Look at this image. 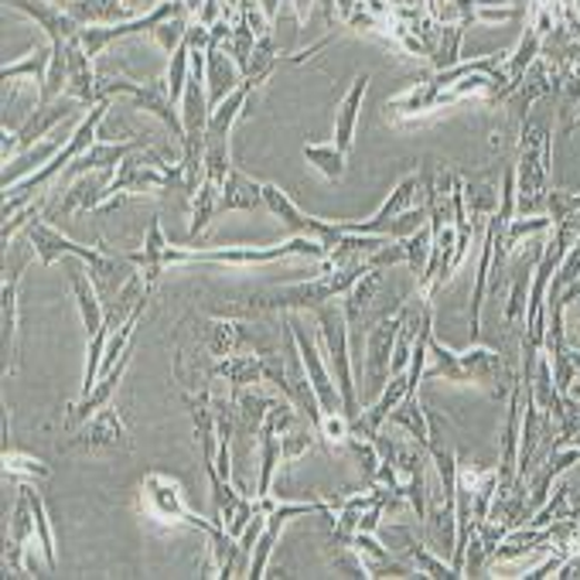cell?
<instances>
[{"label": "cell", "instance_id": "cell-1", "mask_svg": "<svg viewBox=\"0 0 580 580\" xmlns=\"http://www.w3.org/2000/svg\"><path fill=\"white\" fill-rule=\"evenodd\" d=\"M434 380H444V383H454V386H479L489 396L502 400L519 376H515V368L492 348L471 345L468 352H451L431 335L424 383H434Z\"/></svg>", "mask_w": 580, "mask_h": 580}, {"label": "cell", "instance_id": "cell-2", "mask_svg": "<svg viewBox=\"0 0 580 580\" xmlns=\"http://www.w3.org/2000/svg\"><path fill=\"white\" fill-rule=\"evenodd\" d=\"M553 171V134L543 120H525L515 154V213L543 216Z\"/></svg>", "mask_w": 580, "mask_h": 580}, {"label": "cell", "instance_id": "cell-3", "mask_svg": "<svg viewBox=\"0 0 580 580\" xmlns=\"http://www.w3.org/2000/svg\"><path fill=\"white\" fill-rule=\"evenodd\" d=\"M110 110H114V99H102V102H96V107L79 120V127L69 134V140H66V147L51 157V161L45 165V168H38L35 175H28V178H21L14 188H8L4 191V219H11V216H18L21 208H28L31 205V198L38 195V191H45V185H51L59 175H66L69 171V165L72 161H79V157L99 140V130H102V124H107V117H110Z\"/></svg>", "mask_w": 580, "mask_h": 580}, {"label": "cell", "instance_id": "cell-4", "mask_svg": "<svg viewBox=\"0 0 580 580\" xmlns=\"http://www.w3.org/2000/svg\"><path fill=\"white\" fill-rule=\"evenodd\" d=\"M365 271H368V263L358 259V263H348V267L322 271V277H314V281L263 291V294L249 297L246 304L253 311H318V307L332 304L335 297H345Z\"/></svg>", "mask_w": 580, "mask_h": 580}, {"label": "cell", "instance_id": "cell-5", "mask_svg": "<svg viewBox=\"0 0 580 580\" xmlns=\"http://www.w3.org/2000/svg\"><path fill=\"white\" fill-rule=\"evenodd\" d=\"M287 256H307V259H328V246L314 243L307 236H294L287 243H277V246H216V249H175L168 243L161 263L165 271L171 263H226V267H263V263H277V259H287Z\"/></svg>", "mask_w": 580, "mask_h": 580}, {"label": "cell", "instance_id": "cell-6", "mask_svg": "<svg viewBox=\"0 0 580 580\" xmlns=\"http://www.w3.org/2000/svg\"><path fill=\"white\" fill-rule=\"evenodd\" d=\"M314 322H318V335H322V345H325V355H328V368L338 383V393H342V406H345V416L355 420L362 410H358V390H355V373H352V332H348V318L345 311L335 307V304H325L314 311Z\"/></svg>", "mask_w": 580, "mask_h": 580}, {"label": "cell", "instance_id": "cell-7", "mask_svg": "<svg viewBox=\"0 0 580 580\" xmlns=\"http://www.w3.org/2000/svg\"><path fill=\"white\" fill-rule=\"evenodd\" d=\"M140 505L150 519L165 522V525H188V530H198L205 537L219 533L223 525L216 519H201L188 502H185V492H181V482L171 479L165 471H150L144 485H140Z\"/></svg>", "mask_w": 580, "mask_h": 580}, {"label": "cell", "instance_id": "cell-8", "mask_svg": "<svg viewBox=\"0 0 580 580\" xmlns=\"http://www.w3.org/2000/svg\"><path fill=\"white\" fill-rule=\"evenodd\" d=\"M406 314H410V304H400L393 314L376 318L373 328H368V335H365V393L368 396H380L386 390V383L393 380L390 362H393V352H396L400 328L406 325Z\"/></svg>", "mask_w": 580, "mask_h": 580}, {"label": "cell", "instance_id": "cell-9", "mask_svg": "<svg viewBox=\"0 0 580 580\" xmlns=\"http://www.w3.org/2000/svg\"><path fill=\"white\" fill-rule=\"evenodd\" d=\"M263 208H271V216L281 219V226H287L294 236H307L322 246H335L342 236H345V226L342 223H328V219H318V216H304L301 208L291 201V195L271 181H263Z\"/></svg>", "mask_w": 580, "mask_h": 580}, {"label": "cell", "instance_id": "cell-10", "mask_svg": "<svg viewBox=\"0 0 580 580\" xmlns=\"http://www.w3.org/2000/svg\"><path fill=\"white\" fill-rule=\"evenodd\" d=\"M287 335H291V342H294V352H297V358H301V365H304V376H307L314 396H318V403H322V413H325V416L345 413L342 393H338V383H335V376H332L328 362L322 358L318 345H314V342L307 338V332L301 328L297 318L287 322Z\"/></svg>", "mask_w": 580, "mask_h": 580}, {"label": "cell", "instance_id": "cell-11", "mask_svg": "<svg viewBox=\"0 0 580 580\" xmlns=\"http://www.w3.org/2000/svg\"><path fill=\"white\" fill-rule=\"evenodd\" d=\"M62 451H82V454L130 451V438H127L124 416L117 413V406H102L89 420H82V427L72 431V438L62 444Z\"/></svg>", "mask_w": 580, "mask_h": 580}, {"label": "cell", "instance_id": "cell-12", "mask_svg": "<svg viewBox=\"0 0 580 580\" xmlns=\"http://www.w3.org/2000/svg\"><path fill=\"white\" fill-rule=\"evenodd\" d=\"M79 110H89L86 102H79L76 96H59L51 107H35V114L14 130V134H4V161H14L21 150H28L31 144L45 140V134L56 130L62 120L76 117Z\"/></svg>", "mask_w": 580, "mask_h": 580}, {"label": "cell", "instance_id": "cell-13", "mask_svg": "<svg viewBox=\"0 0 580 580\" xmlns=\"http://www.w3.org/2000/svg\"><path fill=\"white\" fill-rule=\"evenodd\" d=\"M427 195V168L424 171H416V175H406L393 191H390V198L376 208V216L373 219H365V223H342L348 233H358V236H380V229L390 223V219H396V216H403V213H410V208Z\"/></svg>", "mask_w": 580, "mask_h": 580}, {"label": "cell", "instance_id": "cell-14", "mask_svg": "<svg viewBox=\"0 0 580 580\" xmlns=\"http://www.w3.org/2000/svg\"><path fill=\"white\" fill-rule=\"evenodd\" d=\"M110 178H114V175H96V171H89V175L72 178V185H69L66 191L56 188V191H59V201L51 205V208H45V219H66V216H76V213H99V205L107 201V185H110Z\"/></svg>", "mask_w": 580, "mask_h": 580}, {"label": "cell", "instance_id": "cell-15", "mask_svg": "<svg viewBox=\"0 0 580 580\" xmlns=\"http://www.w3.org/2000/svg\"><path fill=\"white\" fill-rule=\"evenodd\" d=\"M458 102H461V96H458L454 89H438V86L431 82V76H427L424 82H416V86H410L406 92L393 96V99L386 102V117H400V120H406V117H424V114H438V110L458 107Z\"/></svg>", "mask_w": 580, "mask_h": 580}, {"label": "cell", "instance_id": "cell-16", "mask_svg": "<svg viewBox=\"0 0 580 580\" xmlns=\"http://www.w3.org/2000/svg\"><path fill=\"white\" fill-rule=\"evenodd\" d=\"M4 8L21 11L24 18H31L48 35V45H66L82 31V24L66 8L51 4V0H4Z\"/></svg>", "mask_w": 580, "mask_h": 580}, {"label": "cell", "instance_id": "cell-17", "mask_svg": "<svg viewBox=\"0 0 580 580\" xmlns=\"http://www.w3.org/2000/svg\"><path fill=\"white\" fill-rule=\"evenodd\" d=\"M21 271L4 274V291H0V328H4V376L18 373V332H21Z\"/></svg>", "mask_w": 580, "mask_h": 580}, {"label": "cell", "instance_id": "cell-18", "mask_svg": "<svg viewBox=\"0 0 580 580\" xmlns=\"http://www.w3.org/2000/svg\"><path fill=\"white\" fill-rule=\"evenodd\" d=\"M246 76L239 72L236 59L223 45H208L205 51V89H208V107H219V102L243 82Z\"/></svg>", "mask_w": 580, "mask_h": 580}, {"label": "cell", "instance_id": "cell-19", "mask_svg": "<svg viewBox=\"0 0 580 580\" xmlns=\"http://www.w3.org/2000/svg\"><path fill=\"white\" fill-rule=\"evenodd\" d=\"M543 256V243H533L530 256L519 259L515 274L509 277V297H505V325L515 328L519 318H525V307H530V287H533V271Z\"/></svg>", "mask_w": 580, "mask_h": 580}, {"label": "cell", "instance_id": "cell-20", "mask_svg": "<svg viewBox=\"0 0 580 580\" xmlns=\"http://www.w3.org/2000/svg\"><path fill=\"white\" fill-rule=\"evenodd\" d=\"M373 82V72H358L348 86V92L342 96L338 110H335V144L348 154L352 144H355V130H358V114H362V99H365V89Z\"/></svg>", "mask_w": 580, "mask_h": 580}, {"label": "cell", "instance_id": "cell-21", "mask_svg": "<svg viewBox=\"0 0 580 580\" xmlns=\"http://www.w3.org/2000/svg\"><path fill=\"white\" fill-rule=\"evenodd\" d=\"M165 249H168V239H165V229H161V219H150V226H147V236H144V249H120L134 267L140 271V277H144V284L147 287H154L157 284V277L165 274V263H161V256H165Z\"/></svg>", "mask_w": 580, "mask_h": 580}, {"label": "cell", "instance_id": "cell-22", "mask_svg": "<svg viewBox=\"0 0 580 580\" xmlns=\"http://www.w3.org/2000/svg\"><path fill=\"white\" fill-rule=\"evenodd\" d=\"M66 96H76L79 102L92 110L99 99V76L92 72V59L86 56V48L79 41V35L69 41V86H66Z\"/></svg>", "mask_w": 580, "mask_h": 580}, {"label": "cell", "instance_id": "cell-23", "mask_svg": "<svg viewBox=\"0 0 580 580\" xmlns=\"http://www.w3.org/2000/svg\"><path fill=\"white\" fill-rule=\"evenodd\" d=\"M144 144L140 140H127V144H117V140H96L79 161L69 168V178H79V175H89V171H117L127 157L134 154V150H140Z\"/></svg>", "mask_w": 580, "mask_h": 580}, {"label": "cell", "instance_id": "cell-24", "mask_svg": "<svg viewBox=\"0 0 580 580\" xmlns=\"http://www.w3.org/2000/svg\"><path fill=\"white\" fill-rule=\"evenodd\" d=\"M458 482L471 489L474 519L485 522L492 515V505L499 499V468H458Z\"/></svg>", "mask_w": 580, "mask_h": 580}, {"label": "cell", "instance_id": "cell-25", "mask_svg": "<svg viewBox=\"0 0 580 580\" xmlns=\"http://www.w3.org/2000/svg\"><path fill=\"white\" fill-rule=\"evenodd\" d=\"M66 140L69 137H51V140H38V144H31L28 150H21L14 161H8V168H4V178H0V185H4V191L8 188H14L21 178H28V175H35L38 168H45L51 157H56L62 147H66Z\"/></svg>", "mask_w": 580, "mask_h": 580}, {"label": "cell", "instance_id": "cell-26", "mask_svg": "<svg viewBox=\"0 0 580 580\" xmlns=\"http://www.w3.org/2000/svg\"><path fill=\"white\" fill-rule=\"evenodd\" d=\"M249 342V332L243 322H223V318H213L205 328H201V348L208 352V358H229L236 352H243Z\"/></svg>", "mask_w": 580, "mask_h": 580}, {"label": "cell", "instance_id": "cell-27", "mask_svg": "<svg viewBox=\"0 0 580 580\" xmlns=\"http://www.w3.org/2000/svg\"><path fill=\"white\" fill-rule=\"evenodd\" d=\"M386 427H400L406 438H413L416 444H431V431H434V424H431V410H427V403L420 400V393L416 396H406L390 416H386Z\"/></svg>", "mask_w": 580, "mask_h": 580}, {"label": "cell", "instance_id": "cell-28", "mask_svg": "<svg viewBox=\"0 0 580 580\" xmlns=\"http://www.w3.org/2000/svg\"><path fill=\"white\" fill-rule=\"evenodd\" d=\"M380 287H383V271L368 267V271H365V274L355 281V287H352V291L342 297V301H345V304H342V311H345V318H348V332L362 325V318L368 314V307L376 304Z\"/></svg>", "mask_w": 580, "mask_h": 580}, {"label": "cell", "instance_id": "cell-29", "mask_svg": "<svg viewBox=\"0 0 580 580\" xmlns=\"http://www.w3.org/2000/svg\"><path fill=\"white\" fill-rule=\"evenodd\" d=\"M259 205H263V185L233 168L229 178L223 181V213H256Z\"/></svg>", "mask_w": 580, "mask_h": 580}, {"label": "cell", "instance_id": "cell-30", "mask_svg": "<svg viewBox=\"0 0 580 580\" xmlns=\"http://www.w3.org/2000/svg\"><path fill=\"white\" fill-rule=\"evenodd\" d=\"M219 213H223V185L201 178L198 191L191 195V226H188V239L195 243V239L208 229V223H213Z\"/></svg>", "mask_w": 580, "mask_h": 580}, {"label": "cell", "instance_id": "cell-31", "mask_svg": "<svg viewBox=\"0 0 580 580\" xmlns=\"http://www.w3.org/2000/svg\"><path fill=\"white\" fill-rule=\"evenodd\" d=\"M18 489L28 495L31 502V512H35V530H38V547H41V557L48 563V573L59 567V547H56V530H51V519H48V505L45 499L38 495L35 482H18Z\"/></svg>", "mask_w": 580, "mask_h": 580}, {"label": "cell", "instance_id": "cell-32", "mask_svg": "<svg viewBox=\"0 0 580 580\" xmlns=\"http://www.w3.org/2000/svg\"><path fill=\"white\" fill-rule=\"evenodd\" d=\"M492 249H495V229H492V223H489V226H485V239H482L479 274H474V291H471V345L479 342V328H482V304H485V294H489Z\"/></svg>", "mask_w": 580, "mask_h": 580}, {"label": "cell", "instance_id": "cell-33", "mask_svg": "<svg viewBox=\"0 0 580 580\" xmlns=\"http://www.w3.org/2000/svg\"><path fill=\"white\" fill-rule=\"evenodd\" d=\"M66 11L79 24H120V21H130L127 0H72Z\"/></svg>", "mask_w": 580, "mask_h": 580}, {"label": "cell", "instance_id": "cell-34", "mask_svg": "<svg viewBox=\"0 0 580 580\" xmlns=\"http://www.w3.org/2000/svg\"><path fill=\"white\" fill-rule=\"evenodd\" d=\"M301 154H304V161L318 175H325L328 181H342L348 171V154L335 140L332 144H304Z\"/></svg>", "mask_w": 580, "mask_h": 580}, {"label": "cell", "instance_id": "cell-35", "mask_svg": "<svg viewBox=\"0 0 580 580\" xmlns=\"http://www.w3.org/2000/svg\"><path fill=\"white\" fill-rule=\"evenodd\" d=\"M403 560L413 563V570H416L420 577H434V580H458V577H461V573L454 570V563H444V557H438V553L427 547V540H420V537L403 550Z\"/></svg>", "mask_w": 580, "mask_h": 580}, {"label": "cell", "instance_id": "cell-36", "mask_svg": "<svg viewBox=\"0 0 580 580\" xmlns=\"http://www.w3.org/2000/svg\"><path fill=\"white\" fill-rule=\"evenodd\" d=\"M48 66H51V45H41L35 51H28V56L14 59V62H4V69H0V79H4V86L18 82V79H35L38 89L48 76Z\"/></svg>", "mask_w": 580, "mask_h": 580}, {"label": "cell", "instance_id": "cell-37", "mask_svg": "<svg viewBox=\"0 0 580 580\" xmlns=\"http://www.w3.org/2000/svg\"><path fill=\"white\" fill-rule=\"evenodd\" d=\"M461 41H464V28L461 24H441V38H438V48H434V56H431L434 72H444V69H454V66L464 62Z\"/></svg>", "mask_w": 580, "mask_h": 580}, {"label": "cell", "instance_id": "cell-38", "mask_svg": "<svg viewBox=\"0 0 580 580\" xmlns=\"http://www.w3.org/2000/svg\"><path fill=\"white\" fill-rule=\"evenodd\" d=\"M540 56H543V38L525 24V35L519 38L515 51H509V79L519 82L525 76V69H530Z\"/></svg>", "mask_w": 580, "mask_h": 580}, {"label": "cell", "instance_id": "cell-39", "mask_svg": "<svg viewBox=\"0 0 580 580\" xmlns=\"http://www.w3.org/2000/svg\"><path fill=\"white\" fill-rule=\"evenodd\" d=\"M4 474H8V479H14V482H45L51 474V468L45 461L31 458V454L4 448Z\"/></svg>", "mask_w": 580, "mask_h": 580}, {"label": "cell", "instance_id": "cell-40", "mask_svg": "<svg viewBox=\"0 0 580 580\" xmlns=\"http://www.w3.org/2000/svg\"><path fill=\"white\" fill-rule=\"evenodd\" d=\"M400 243L406 249V267L420 281V277H424V271H427V263H431V249H434V229H431V223L424 229H416L413 236L400 239Z\"/></svg>", "mask_w": 580, "mask_h": 580}, {"label": "cell", "instance_id": "cell-41", "mask_svg": "<svg viewBox=\"0 0 580 580\" xmlns=\"http://www.w3.org/2000/svg\"><path fill=\"white\" fill-rule=\"evenodd\" d=\"M499 198L502 191H495L492 185H464L468 219H492L499 213Z\"/></svg>", "mask_w": 580, "mask_h": 580}, {"label": "cell", "instance_id": "cell-42", "mask_svg": "<svg viewBox=\"0 0 580 580\" xmlns=\"http://www.w3.org/2000/svg\"><path fill=\"white\" fill-rule=\"evenodd\" d=\"M314 434H318V431H314V427L307 424V420H304V424H294L291 431H284V434H281V461L291 464V461H297L304 451H311Z\"/></svg>", "mask_w": 580, "mask_h": 580}, {"label": "cell", "instance_id": "cell-43", "mask_svg": "<svg viewBox=\"0 0 580 580\" xmlns=\"http://www.w3.org/2000/svg\"><path fill=\"white\" fill-rule=\"evenodd\" d=\"M188 24H191V14L185 11V14H178V18H171V21H165V24H157L150 35H154V41H157V48L161 51H171L185 41V35H188Z\"/></svg>", "mask_w": 580, "mask_h": 580}, {"label": "cell", "instance_id": "cell-44", "mask_svg": "<svg viewBox=\"0 0 580 580\" xmlns=\"http://www.w3.org/2000/svg\"><path fill=\"white\" fill-rule=\"evenodd\" d=\"M380 540L390 547L393 557H403V550L416 540V533H413V525H406V522H390V525H380Z\"/></svg>", "mask_w": 580, "mask_h": 580}, {"label": "cell", "instance_id": "cell-45", "mask_svg": "<svg viewBox=\"0 0 580 580\" xmlns=\"http://www.w3.org/2000/svg\"><path fill=\"white\" fill-rule=\"evenodd\" d=\"M256 4H259L263 18H267L271 24H277V14H281V0H256Z\"/></svg>", "mask_w": 580, "mask_h": 580}, {"label": "cell", "instance_id": "cell-46", "mask_svg": "<svg viewBox=\"0 0 580 580\" xmlns=\"http://www.w3.org/2000/svg\"><path fill=\"white\" fill-rule=\"evenodd\" d=\"M573 130H580V107L573 110V117H570V124L563 127V134H573Z\"/></svg>", "mask_w": 580, "mask_h": 580}, {"label": "cell", "instance_id": "cell-47", "mask_svg": "<svg viewBox=\"0 0 580 580\" xmlns=\"http://www.w3.org/2000/svg\"><path fill=\"white\" fill-rule=\"evenodd\" d=\"M570 362H573V368H577V376H580V348H573V345H570Z\"/></svg>", "mask_w": 580, "mask_h": 580}, {"label": "cell", "instance_id": "cell-48", "mask_svg": "<svg viewBox=\"0 0 580 580\" xmlns=\"http://www.w3.org/2000/svg\"><path fill=\"white\" fill-rule=\"evenodd\" d=\"M567 307H573V314H577V328H580V294H577Z\"/></svg>", "mask_w": 580, "mask_h": 580}, {"label": "cell", "instance_id": "cell-49", "mask_svg": "<svg viewBox=\"0 0 580 580\" xmlns=\"http://www.w3.org/2000/svg\"><path fill=\"white\" fill-rule=\"evenodd\" d=\"M567 11H570V14H577V18H580V0H570V4H567Z\"/></svg>", "mask_w": 580, "mask_h": 580}, {"label": "cell", "instance_id": "cell-50", "mask_svg": "<svg viewBox=\"0 0 580 580\" xmlns=\"http://www.w3.org/2000/svg\"><path fill=\"white\" fill-rule=\"evenodd\" d=\"M570 396H577V400H580V380H573V386H570Z\"/></svg>", "mask_w": 580, "mask_h": 580}, {"label": "cell", "instance_id": "cell-51", "mask_svg": "<svg viewBox=\"0 0 580 580\" xmlns=\"http://www.w3.org/2000/svg\"><path fill=\"white\" fill-rule=\"evenodd\" d=\"M51 4H59V8H69V4H72V0H51Z\"/></svg>", "mask_w": 580, "mask_h": 580}]
</instances>
